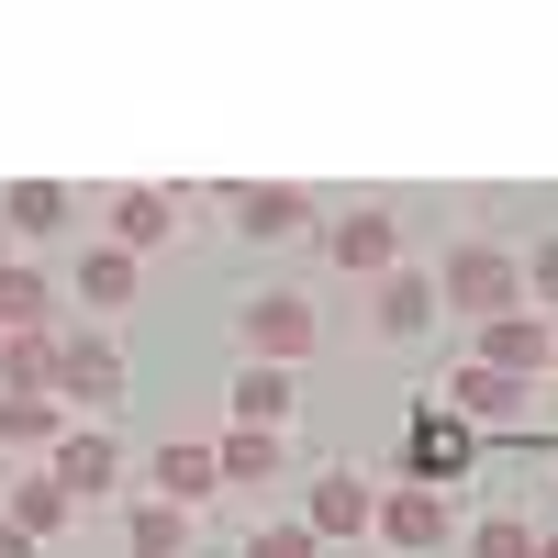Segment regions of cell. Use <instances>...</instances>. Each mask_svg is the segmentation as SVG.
Instances as JSON below:
<instances>
[{
  "mask_svg": "<svg viewBox=\"0 0 558 558\" xmlns=\"http://www.w3.org/2000/svg\"><path fill=\"white\" fill-rule=\"evenodd\" d=\"M368 558H391V547H368Z\"/></svg>",
  "mask_w": 558,
  "mask_h": 558,
  "instance_id": "cell-30",
  "label": "cell"
},
{
  "mask_svg": "<svg viewBox=\"0 0 558 558\" xmlns=\"http://www.w3.org/2000/svg\"><path fill=\"white\" fill-rule=\"evenodd\" d=\"M235 223H246V235H302V223H313V191L257 179V191H235Z\"/></svg>",
  "mask_w": 558,
  "mask_h": 558,
  "instance_id": "cell-18",
  "label": "cell"
},
{
  "mask_svg": "<svg viewBox=\"0 0 558 558\" xmlns=\"http://www.w3.org/2000/svg\"><path fill=\"white\" fill-rule=\"evenodd\" d=\"M324 257H336L347 279H380V268H402V213H380V202L336 213V223H324Z\"/></svg>",
  "mask_w": 558,
  "mask_h": 558,
  "instance_id": "cell-7",
  "label": "cell"
},
{
  "mask_svg": "<svg viewBox=\"0 0 558 558\" xmlns=\"http://www.w3.org/2000/svg\"><path fill=\"white\" fill-rule=\"evenodd\" d=\"M146 481H157V502H179V514H202V502L223 492V470H213V447H191V436H168V447L146 458Z\"/></svg>",
  "mask_w": 558,
  "mask_h": 558,
  "instance_id": "cell-11",
  "label": "cell"
},
{
  "mask_svg": "<svg viewBox=\"0 0 558 558\" xmlns=\"http://www.w3.org/2000/svg\"><path fill=\"white\" fill-rule=\"evenodd\" d=\"M123 547H134V558H191V514H179V502H157V492H146V502H134V514H123Z\"/></svg>",
  "mask_w": 558,
  "mask_h": 558,
  "instance_id": "cell-20",
  "label": "cell"
},
{
  "mask_svg": "<svg viewBox=\"0 0 558 558\" xmlns=\"http://www.w3.org/2000/svg\"><path fill=\"white\" fill-rule=\"evenodd\" d=\"M436 302H447V313H470V324L514 313V302H525V257H514V246H447Z\"/></svg>",
  "mask_w": 558,
  "mask_h": 558,
  "instance_id": "cell-1",
  "label": "cell"
},
{
  "mask_svg": "<svg viewBox=\"0 0 558 558\" xmlns=\"http://www.w3.org/2000/svg\"><path fill=\"white\" fill-rule=\"evenodd\" d=\"M34 470H45V481H57V492L78 502V514H89V502H112V492H123V447H112L101 425H68L57 447L34 458Z\"/></svg>",
  "mask_w": 558,
  "mask_h": 558,
  "instance_id": "cell-2",
  "label": "cell"
},
{
  "mask_svg": "<svg viewBox=\"0 0 558 558\" xmlns=\"http://www.w3.org/2000/svg\"><path fill=\"white\" fill-rule=\"evenodd\" d=\"M0 336H57V279L45 268H0Z\"/></svg>",
  "mask_w": 558,
  "mask_h": 558,
  "instance_id": "cell-16",
  "label": "cell"
},
{
  "mask_svg": "<svg viewBox=\"0 0 558 558\" xmlns=\"http://www.w3.org/2000/svg\"><path fill=\"white\" fill-rule=\"evenodd\" d=\"M0 223H12V235H57V223H68V179H12Z\"/></svg>",
  "mask_w": 558,
  "mask_h": 558,
  "instance_id": "cell-22",
  "label": "cell"
},
{
  "mask_svg": "<svg viewBox=\"0 0 558 558\" xmlns=\"http://www.w3.org/2000/svg\"><path fill=\"white\" fill-rule=\"evenodd\" d=\"M547 380H558V357H547Z\"/></svg>",
  "mask_w": 558,
  "mask_h": 558,
  "instance_id": "cell-29",
  "label": "cell"
},
{
  "mask_svg": "<svg viewBox=\"0 0 558 558\" xmlns=\"http://www.w3.org/2000/svg\"><path fill=\"white\" fill-rule=\"evenodd\" d=\"M134 279H146V257H123V246H89L68 291H78L89 313H123V302H134Z\"/></svg>",
  "mask_w": 558,
  "mask_h": 558,
  "instance_id": "cell-17",
  "label": "cell"
},
{
  "mask_svg": "<svg viewBox=\"0 0 558 558\" xmlns=\"http://www.w3.org/2000/svg\"><path fill=\"white\" fill-rule=\"evenodd\" d=\"M0 391H57V336H0Z\"/></svg>",
  "mask_w": 558,
  "mask_h": 558,
  "instance_id": "cell-23",
  "label": "cell"
},
{
  "mask_svg": "<svg viewBox=\"0 0 558 558\" xmlns=\"http://www.w3.org/2000/svg\"><path fill=\"white\" fill-rule=\"evenodd\" d=\"M57 402H68V413H78V402L112 413V402H123V347H112V336H57Z\"/></svg>",
  "mask_w": 558,
  "mask_h": 558,
  "instance_id": "cell-8",
  "label": "cell"
},
{
  "mask_svg": "<svg viewBox=\"0 0 558 558\" xmlns=\"http://www.w3.org/2000/svg\"><path fill=\"white\" fill-rule=\"evenodd\" d=\"M313 336H324V313H313L302 291H257V302H246V368H302Z\"/></svg>",
  "mask_w": 558,
  "mask_h": 558,
  "instance_id": "cell-3",
  "label": "cell"
},
{
  "mask_svg": "<svg viewBox=\"0 0 558 558\" xmlns=\"http://www.w3.org/2000/svg\"><path fill=\"white\" fill-rule=\"evenodd\" d=\"M68 514H78V502H68V492H57V481H45V470H23V481H12V514H0V525H23V536H34V547H45V536H57V525H68Z\"/></svg>",
  "mask_w": 558,
  "mask_h": 558,
  "instance_id": "cell-21",
  "label": "cell"
},
{
  "mask_svg": "<svg viewBox=\"0 0 558 558\" xmlns=\"http://www.w3.org/2000/svg\"><path fill=\"white\" fill-rule=\"evenodd\" d=\"M536 558H558V536H536Z\"/></svg>",
  "mask_w": 558,
  "mask_h": 558,
  "instance_id": "cell-28",
  "label": "cell"
},
{
  "mask_svg": "<svg viewBox=\"0 0 558 558\" xmlns=\"http://www.w3.org/2000/svg\"><path fill=\"white\" fill-rule=\"evenodd\" d=\"M101 213H112V246H123V257H157V246H179V223H191L168 179H123Z\"/></svg>",
  "mask_w": 558,
  "mask_h": 558,
  "instance_id": "cell-5",
  "label": "cell"
},
{
  "mask_svg": "<svg viewBox=\"0 0 558 558\" xmlns=\"http://www.w3.org/2000/svg\"><path fill=\"white\" fill-rule=\"evenodd\" d=\"M368 324H380V336H425L436 324V268H380V291H368Z\"/></svg>",
  "mask_w": 558,
  "mask_h": 558,
  "instance_id": "cell-10",
  "label": "cell"
},
{
  "mask_svg": "<svg viewBox=\"0 0 558 558\" xmlns=\"http://www.w3.org/2000/svg\"><path fill=\"white\" fill-rule=\"evenodd\" d=\"M470 558H536V525L525 514H492V525H470Z\"/></svg>",
  "mask_w": 558,
  "mask_h": 558,
  "instance_id": "cell-24",
  "label": "cell"
},
{
  "mask_svg": "<svg viewBox=\"0 0 558 558\" xmlns=\"http://www.w3.org/2000/svg\"><path fill=\"white\" fill-rule=\"evenodd\" d=\"M402 447H413V481H436V492L470 470V425H458L447 402H425V413H413V436H402Z\"/></svg>",
  "mask_w": 558,
  "mask_h": 558,
  "instance_id": "cell-12",
  "label": "cell"
},
{
  "mask_svg": "<svg viewBox=\"0 0 558 558\" xmlns=\"http://www.w3.org/2000/svg\"><path fill=\"white\" fill-rule=\"evenodd\" d=\"M368 514H380V481H357V470L313 481V502H302V525H313V536H368Z\"/></svg>",
  "mask_w": 558,
  "mask_h": 558,
  "instance_id": "cell-15",
  "label": "cell"
},
{
  "mask_svg": "<svg viewBox=\"0 0 558 558\" xmlns=\"http://www.w3.org/2000/svg\"><path fill=\"white\" fill-rule=\"evenodd\" d=\"M213 470H223V481H279V470H291V436H246V425H223V436H213Z\"/></svg>",
  "mask_w": 558,
  "mask_h": 558,
  "instance_id": "cell-19",
  "label": "cell"
},
{
  "mask_svg": "<svg viewBox=\"0 0 558 558\" xmlns=\"http://www.w3.org/2000/svg\"><path fill=\"white\" fill-rule=\"evenodd\" d=\"M547 357H558V324L536 313V302H514V313H492L481 324V368H502V380H547Z\"/></svg>",
  "mask_w": 558,
  "mask_h": 558,
  "instance_id": "cell-6",
  "label": "cell"
},
{
  "mask_svg": "<svg viewBox=\"0 0 558 558\" xmlns=\"http://www.w3.org/2000/svg\"><path fill=\"white\" fill-rule=\"evenodd\" d=\"M246 558H324V536L291 514V525H257V536H246Z\"/></svg>",
  "mask_w": 558,
  "mask_h": 558,
  "instance_id": "cell-25",
  "label": "cell"
},
{
  "mask_svg": "<svg viewBox=\"0 0 558 558\" xmlns=\"http://www.w3.org/2000/svg\"><path fill=\"white\" fill-rule=\"evenodd\" d=\"M525 302L558 324V235H536V257H525Z\"/></svg>",
  "mask_w": 558,
  "mask_h": 558,
  "instance_id": "cell-26",
  "label": "cell"
},
{
  "mask_svg": "<svg viewBox=\"0 0 558 558\" xmlns=\"http://www.w3.org/2000/svg\"><path fill=\"white\" fill-rule=\"evenodd\" d=\"M0 558H34V536H23V525H0Z\"/></svg>",
  "mask_w": 558,
  "mask_h": 558,
  "instance_id": "cell-27",
  "label": "cell"
},
{
  "mask_svg": "<svg viewBox=\"0 0 558 558\" xmlns=\"http://www.w3.org/2000/svg\"><path fill=\"white\" fill-rule=\"evenodd\" d=\"M447 413L458 425H525V380H502V368H447Z\"/></svg>",
  "mask_w": 558,
  "mask_h": 558,
  "instance_id": "cell-9",
  "label": "cell"
},
{
  "mask_svg": "<svg viewBox=\"0 0 558 558\" xmlns=\"http://www.w3.org/2000/svg\"><path fill=\"white\" fill-rule=\"evenodd\" d=\"M368 536H380L391 558L447 547V492H436V481H380V514H368Z\"/></svg>",
  "mask_w": 558,
  "mask_h": 558,
  "instance_id": "cell-4",
  "label": "cell"
},
{
  "mask_svg": "<svg viewBox=\"0 0 558 558\" xmlns=\"http://www.w3.org/2000/svg\"><path fill=\"white\" fill-rule=\"evenodd\" d=\"M68 436V402L57 391H0V458H45Z\"/></svg>",
  "mask_w": 558,
  "mask_h": 558,
  "instance_id": "cell-14",
  "label": "cell"
},
{
  "mask_svg": "<svg viewBox=\"0 0 558 558\" xmlns=\"http://www.w3.org/2000/svg\"><path fill=\"white\" fill-rule=\"evenodd\" d=\"M223 402H235V425H246V436H291L302 380H291V368H235V391H223Z\"/></svg>",
  "mask_w": 558,
  "mask_h": 558,
  "instance_id": "cell-13",
  "label": "cell"
}]
</instances>
